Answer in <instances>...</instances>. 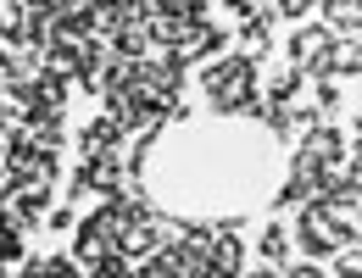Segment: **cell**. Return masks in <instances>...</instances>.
<instances>
[{"label":"cell","mask_w":362,"mask_h":278,"mask_svg":"<svg viewBox=\"0 0 362 278\" xmlns=\"http://www.w3.org/2000/svg\"><path fill=\"white\" fill-rule=\"evenodd\" d=\"M279 139L245 111H168L134 145V179L151 212L234 234L279 173Z\"/></svg>","instance_id":"6da1fadb"},{"label":"cell","mask_w":362,"mask_h":278,"mask_svg":"<svg viewBox=\"0 0 362 278\" xmlns=\"http://www.w3.org/2000/svg\"><path fill=\"white\" fill-rule=\"evenodd\" d=\"M201 90L212 95V111H245L257 100V61L251 56H223L201 73Z\"/></svg>","instance_id":"7a4b0ae2"},{"label":"cell","mask_w":362,"mask_h":278,"mask_svg":"<svg viewBox=\"0 0 362 278\" xmlns=\"http://www.w3.org/2000/svg\"><path fill=\"white\" fill-rule=\"evenodd\" d=\"M296 239H301L307 262H323V256H334V250H346V245L357 239V223H351V217L323 212L317 200H307V206H301V217H296Z\"/></svg>","instance_id":"3957f363"},{"label":"cell","mask_w":362,"mask_h":278,"mask_svg":"<svg viewBox=\"0 0 362 278\" xmlns=\"http://www.w3.org/2000/svg\"><path fill=\"white\" fill-rule=\"evenodd\" d=\"M329 50H334L329 28H323V23H313V28H301V34L290 40V61H296V73H301V78H323Z\"/></svg>","instance_id":"277c9868"},{"label":"cell","mask_w":362,"mask_h":278,"mask_svg":"<svg viewBox=\"0 0 362 278\" xmlns=\"http://www.w3.org/2000/svg\"><path fill=\"white\" fill-rule=\"evenodd\" d=\"M296 150H301L307 162H317V167H340V162H346V134L317 123V128H307V134L296 139Z\"/></svg>","instance_id":"5b68a950"},{"label":"cell","mask_w":362,"mask_h":278,"mask_svg":"<svg viewBox=\"0 0 362 278\" xmlns=\"http://www.w3.org/2000/svg\"><path fill=\"white\" fill-rule=\"evenodd\" d=\"M240 262H245V245H240L234 234L212 229V239H206V273L212 278H240Z\"/></svg>","instance_id":"8992f818"},{"label":"cell","mask_w":362,"mask_h":278,"mask_svg":"<svg viewBox=\"0 0 362 278\" xmlns=\"http://www.w3.org/2000/svg\"><path fill=\"white\" fill-rule=\"evenodd\" d=\"M106 78H112V50L84 40L78 45V78L73 84H84V90H106Z\"/></svg>","instance_id":"52a82bcc"},{"label":"cell","mask_w":362,"mask_h":278,"mask_svg":"<svg viewBox=\"0 0 362 278\" xmlns=\"http://www.w3.org/2000/svg\"><path fill=\"white\" fill-rule=\"evenodd\" d=\"M218 50H223V34H218L212 23H189V34L179 40V50H173V56H179V61H189V56H218Z\"/></svg>","instance_id":"ba28073f"},{"label":"cell","mask_w":362,"mask_h":278,"mask_svg":"<svg viewBox=\"0 0 362 278\" xmlns=\"http://www.w3.org/2000/svg\"><path fill=\"white\" fill-rule=\"evenodd\" d=\"M78 145H84V156H95V150H117V145H123V128H117L112 117H95V123H84Z\"/></svg>","instance_id":"9c48e42d"},{"label":"cell","mask_w":362,"mask_h":278,"mask_svg":"<svg viewBox=\"0 0 362 278\" xmlns=\"http://www.w3.org/2000/svg\"><path fill=\"white\" fill-rule=\"evenodd\" d=\"M357 67H362V45H357V40H334V50H329V67H323V78H334V84H340V78H351Z\"/></svg>","instance_id":"30bf717a"},{"label":"cell","mask_w":362,"mask_h":278,"mask_svg":"<svg viewBox=\"0 0 362 278\" xmlns=\"http://www.w3.org/2000/svg\"><path fill=\"white\" fill-rule=\"evenodd\" d=\"M317 11H329V40H334V34H357V23H362L357 0H329V6H317Z\"/></svg>","instance_id":"8fae6325"},{"label":"cell","mask_w":362,"mask_h":278,"mask_svg":"<svg viewBox=\"0 0 362 278\" xmlns=\"http://www.w3.org/2000/svg\"><path fill=\"white\" fill-rule=\"evenodd\" d=\"M145 50H151V40H145V23H139V28H123V34L112 40V56H117V61H145Z\"/></svg>","instance_id":"7c38bea8"},{"label":"cell","mask_w":362,"mask_h":278,"mask_svg":"<svg viewBox=\"0 0 362 278\" xmlns=\"http://www.w3.org/2000/svg\"><path fill=\"white\" fill-rule=\"evenodd\" d=\"M0 40L6 45L23 40V6H11V0H0Z\"/></svg>","instance_id":"4fadbf2b"},{"label":"cell","mask_w":362,"mask_h":278,"mask_svg":"<svg viewBox=\"0 0 362 278\" xmlns=\"http://www.w3.org/2000/svg\"><path fill=\"white\" fill-rule=\"evenodd\" d=\"M284 256H290V239H284L279 229H268L262 234V267H279Z\"/></svg>","instance_id":"5bb4252c"},{"label":"cell","mask_w":362,"mask_h":278,"mask_svg":"<svg viewBox=\"0 0 362 278\" xmlns=\"http://www.w3.org/2000/svg\"><path fill=\"white\" fill-rule=\"evenodd\" d=\"M90 278H134V262L117 250V256H106V262H95L90 267Z\"/></svg>","instance_id":"9a60e30c"},{"label":"cell","mask_w":362,"mask_h":278,"mask_svg":"<svg viewBox=\"0 0 362 278\" xmlns=\"http://www.w3.org/2000/svg\"><path fill=\"white\" fill-rule=\"evenodd\" d=\"M334 278H362V256L346 245V250H334Z\"/></svg>","instance_id":"2e32d148"},{"label":"cell","mask_w":362,"mask_h":278,"mask_svg":"<svg viewBox=\"0 0 362 278\" xmlns=\"http://www.w3.org/2000/svg\"><path fill=\"white\" fill-rule=\"evenodd\" d=\"M45 273L50 278H84V267H78L73 256H45Z\"/></svg>","instance_id":"e0dca14e"},{"label":"cell","mask_w":362,"mask_h":278,"mask_svg":"<svg viewBox=\"0 0 362 278\" xmlns=\"http://www.w3.org/2000/svg\"><path fill=\"white\" fill-rule=\"evenodd\" d=\"M317 111H334V106H340V84H334V78H317V100H313Z\"/></svg>","instance_id":"ac0fdd59"},{"label":"cell","mask_w":362,"mask_h":278,"mask_svg":"<svg viewBox=\"0 0 362 278\" xmlns=\"http://www.w3.org/2000/svg\"><path fill=\"white\" fill-rule=\"evenodd\" d=\"M273 11H284V17H296V23H301V17L313 11V0H284V6H273Z\"/></svg>","instance_id":"d6986e66"},{"label":"cell","mask_w":362,"mask_h":278,"mask_svg":"<svg viewBox=\"0 0 362 278\" xmlns=\"http://www.w3.org/2000/svg\"><path fill=\"white\" fill-rule=\"evenodd\" d=\"M284 278H329V273H323L317 262H296V267H290V273H284Z\"/></svg>","instance_id":"ffe728a7"},{"label":"cell","mask_w":362,"mask_h":278,"mask_svg":"<svg viewBox=\"0 0 362 278\" xmlns=\"http://www.w3.org/2000/svg\"><path fill=\"white\" fill-rule=\"evenodd\" d=\"M50 229H73V206H56L50 212Z\"/></svg>","instance_id":"44dd1931"},{"label":"cell","mask_w":362,"mask_h":278,"mask_svg":"<svg viewBox=\"0 0 362 278\" xmlns=\"http://www.w3.org/2000/svg\"><path fill=\"white\" fill-rule=\"evenodd\" d=\"M6 145H11V134H6V128H0V162H6Z\"/></svg>","instance_id":"7402d4cb"},{"label":"cell","mask_w":362,"mask_h":278,"mask_svg":"<svg viewBox=\"0 0 362 278\" xmlns=\"http://www.w3.org/2000/svg\"><path fill=\"white\" fill-rule=\"evenodd\" d=\"M251 278H279V273H273V267H257V273H251Z\"/></svg>","instance_id":"603a6c76"},{"label":"cell","mask_w":362,"mask_h":278,"mask_svg":"<svg viewBox=\"0 0 362 278\" xmlns=\"http://www.w3.org/2000/svg\"><path fill=\"white\" fill-rule=\"evenodd\" d=\"M206 278H212V273H206Z\"/></svg>","instance_id":"cb8c5ba5"}]
</instances>
